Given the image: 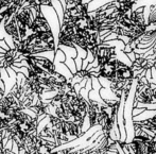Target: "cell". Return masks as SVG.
Listing matches in <instances>:
<instances>
[{
  "instance_id": "obj_1",
  "label": "cell",
  "mask_w": 156,
  "mask_h": 154,
  "mask_svg": "<svg viewBox=\"0 0 156 154\" xmlns=\"http://www.w3.org/2000/svg\"><path fill=\"white\" fill-rule=\"evenodd\" d=\"M134 154H156V139L142 130L135 129V137L129 144Z\"/></svg>"
},
{
  "instance_id": "obj_2",
  "label": "cell",
  "mask_w": 156,
  "mask_h": 154,
  "mask_svg": "<svg viewBox=\"0 0 156 154\" xmlns=\"http://www.w3.org/2000/svg\"><path fill=\"white\" fill-rule=\"evenodd\" d=\"M137 81L136 78L134 80L132 87L129 89V92L125 99L124 104V125H125V132H126V140L125 142L129 144L135 137V127H134V116H133V109H134V100H135V94L137 91Z\"/></svg>"
},
{
  "instance_id": "obj_3",
  "label": "cell",
  "mask_w": 156,
  "mask_h": 154,
  "mask_svg": "<svg viewBox=\"0 0 156 154\" xmlns=\"http://www.w3.org/2000/svg\"><path fill=\"white\" fill-rule=\"evenodd\" d=\"M134 127L153 135L156 139V114L146 120H134Z\"/></svg>"
},
{
  "instance_id": "obj_4",
  "label": "cell",
  "mask_w": 156,
  "mask_h": 154,
  "mask_svg": "<svg viewBox=\"0 0 156 154\" xmlns=\"http://www.w3.org/2000/svg\"><path fill=\"white\" fill-rule=\"evenodd\" d=\"M126 56H129V59L131 60L132 62H135V60H136V53L134 51H132V52H129V53H126Z\"/></svg>"
},
{
  "instance_id": "obj_5",
  "label": "cell",
  "mask_w": 156,
  "mask_h": 154,
  "mask_svg": "<svg viewBox=\"0 0 156 154\" xmlns=\"http://www.w3.org/2000/svg\"><path fill=\"white\" fill-rule=\"evenodd\" d=\"M151 72H152V79L153 80H156V68H155V66L151 68Z\"/></svg>"
},
{
  "instance_id": "obj_6",
  "label": "cell",
  "mask_w": 156,
  "mask_h": 154,
  "mask_svg": "<svg viewBox=\"0 0 156 154\" xmlns=\"http://www.w3.org/2000/svg\"><path fill=\"white\" fill-rule=\"evenodd\" d=\"M155 68H156V64H155Z\"/></svg>"
}]
</instances>
